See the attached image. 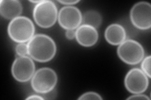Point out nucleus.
I'll list each match as a JSON object with an SVG mask.
<instances>
[{"label": "nucleus", "mask_w": 151, "mask_h": 100, "mask_svg": "<svg viewBox=\"0 0 151 100\" xmlns=\"http://www.w3.org/2000/svg\"><path fill=\"white\" fill-rule=\"evenodd\" d=\"M30 57L40 63H46L52 60L56 55L57 46L49 36L37 34L27 43Z\"/></svg>", "instance_id": "nucleus-1"}, {"label": "nucleus", "mask_w": 151, "mask_h": 100, "mask_svg": "<svg viewBox=\"0 0 151 100\" xmlns=\"http://www.w3.org/2000/svg\"><path fill=\"white\" fill-rule=\"evenodd\" d=\"M35 31L34 23L30 18L23 16L14 18L8 26L9 37L18 43L29 41L35 35Z\"/></svg>", "instance_id": "nucleus-2"}, {"label": "nucleus", "mask_w": 151, "mask_h": 100, "mask_svg": "<svg viewBox=\"0 0 151 100\" xmlns=\"http://www.w3.org/2000/svg\"><path fill=\"white\" fill-rule=\"evenodd\" d=\"M58 7L54 1L44 0L35 5L33 17L38 26L42 28H49L58 20Z\"/></svg>", "instance_id": "nucleus-3"}, {"label": "nucleus", "mask_w": 151, "mask_h": 100, "mask_svg": "<svg viewBox=\"0 0 151 100\" xmlns=\"http://www.w3.org/2000/svg\"><path fill=\"white\" fill-rule=\"evenodd\" d=\"M58 80V75L54 70L44 67L35 71L31 79V86L35 92L47 94L54 89Z\"/></svg>", "instance_id": "nucleus-4"}, {"label": "nucleus", "mask_w": 151, "mask_h": 100, "mask_svg": "<svg viewBox=\"0 0 151 100\" xmlns=\"http://www.w3.org/2000/svg\"><path fill=\"white\" fill-rule=\"evenodd\" d=\"M117 55L125 63L135 65L140 63L144 58L145 51L140 43L132 39H126L119 45Z\"/></svg>", "instance_id": "nucleus-5"}, {"label": "nucleus", "mask_w": 151, "mask_h": 100, "mask_svg": "<svg viewBox=\"0 0 151 100\" xmlns=\"http://www.w3.org/2000/svg\"><path fill=\"white\" fill-rule=\"evenodd\" d=\"M35 73V65L30 56H18L12 66V74L17 82L24 83L30 80Z\"/></svg>", "instance_id": "nucleus-6"}, {"label": "nucleus", "mask_w": 151, "mask_h": 100, "mask_svg": "<svg viewBox=\"0 0 151 100\" xmlns=\"http://www.w3.org/2000/svg\"><path fill=\"white\" fill-rule=\"evenodd\" d=\"M130 21L140 30H147L151 27V5L146 1H140L132 6L130 12Z\"/></svg>", "instance_id": "nucleus-7"}, {"label": "nucleus", "mask_w": 151, "mask_h": 100, "mask_svg": "<svg viewBox=\"0 0 151 100\" xmlns=\"http://www.w3.org/2000/svg\"><path fill=\"white\" fill-rule=\"evenodd\" d=\"M124 84L128 91L132 94L145 92L149 87V78L141 69L134 68L127 73Z\"/></svg>", "instance_id": "nucleus-8"}, {"label": "nucleus", "mask_w": 151, "mask_h": 100, "mask_svg": "<svg viewBox=\"0 0 151 100\" xmlns=\"http://www.w3.org/2000/svg\"><path fill=\"white\" fill-rule=\"evenodd\" d=\"M59 25L65 30H74L82 25L83 15L79 9L73 6H65L58 13Z\"/></svg>", "instance_id": "nucleus-9"}, {"label": "nucleus", "mask_w": 151, "mask_h": 100, "mask_svg": "<svg viewBox=\"0 0 151 100\" xmlns=\"http://www.w3.org/2000/svg\"><path fill=\"white\" fill-rule=\"evenodd\" d=\"M99 38L97 29L92 26L82 24L76 30V39L84 47H91L96 44Z\"/></svg>", "instance_id": "nucleus-10"}, {"label": "nucleus", "mask_w": 151, "mask_h": 100, "mask_svg": "<svg viewBox=\"0 0 151 100\" xmlns=\"http://www.w3.org/2000/svg\"><path fill=\"white\" fill-rule=\"evenodd\" d=\"M22 11V4L18 0H1L0 1V15L6 20H12L20 16Z\"/></svg>", "instance_id": "nucleus-11"}, {"label": "nucleus", "mask_w": 151, "mask_h": 100, "mask_svg": "<svg viewBox=\"0 0 151 100\" xmlns=\"http://www.w3.org/2000/svg\"><path fill=\"white\" fill-rule=\"evenodd\" d=\"M105 38L106 41L111 45H119L127 38L126 30L120 24H111L106 28Z\"/></svg>", "instance_id": "nucleus-12"}, {"label": "nucleus", "mask_w": 151, "mask_h": 100, "mask_svg": "<svg viewBox=\"0 0 151 100\" xmlns=\"http://www.w3.org/2000/svg\"><path fill=\"white\" fill-rule=\"evenodd\" d=\"M101 15L96 10H88L83 15L82 24L92 26L97 29L101 26Z\"/></svg>", "instance_id": "nucleus-13"}, {"label": "nucleus", "mask_w": 151, "mask_h": 100, "mask_svg": "<svg viewBox=\"0 0 151 100\" xmlns=\"http://www.w3.org/2000/svg\"><path fill=\"white\" fill-rule=\"evenodd\" d=\"M150 61H151V56L149 55L145 57L144 59L142 60L141 63V70L147 76L148 78L151 77L150 74Z\"/></svg>", "instance_id": "nucleus-14"}, {"label": "nucleus", "mask_w": 151, "mask_h": 100, "mask_svg": "<svg viewBox=\"0 0 151 100\" xmlns=\"http://www.w3.org/2000/svg\"><path fill=\"white\" fill-rule=\"evenodd\" d=\"M79 100H87V99H94V100H102L103 98L101 96L100 94L96 92L89 91L86 92L82 95H81L79 98Z\"/></svg>", "instance_id": "nucleus-15"}, {"label": "nucleus", "mask_w": 151, "mask_h": 100, "mask_svg": "<svg viewBox=\"0 0 151 100\" xmlns=\"http://www.w3.org/2000/svg\"><path fill=\"white\" fill-rule=\"evenodd\" d=\"M16 53L18 56H23L28 55V46L25 43H18L15 47Z\"/></svg>", "instance_id": "nucleus-16"}, {"label": "nucleus", "mask_w": 151, "mask_h": 100, "mask_svg": "<svg viewBox=\"0 0 151 100\" xmlns=\"http://www.w3.org/2000/svg\"><path fill=\"white\" fill-rule=\"evenodd\" d=\"M127 99H147L150 100V98L145 94H143L142 93L139 94H134V95H132V96L127 98Z\"/></svg>", "instance_id": "nucleus-17"}, {"label": "nucleus", "mask_w": 151, "mask_h": 100, "mask_svg": "<svg viewBox=\"0 0 151 100\" xmlns=\"http://www.w3.org/2000/svg\"><path fill=\"white\" fill-rule=\"evenodd\" d=\"M65 36L68 40H73L76 38V31L75 30H66Z\"/></svg>", "instance_id": "nucleus-18"}, {"label": "nucleus", "mask_w": 151, "mask_h": 100, "mask_svg": "<svg viewBox=\"0 0 151 100\" xmlns=\"http://www.w3.org/2000/svg\"><path fill=\"white\" fill-rule=\"evenodd\" d=\"M58 2L60 3V4H64V5L72 6L78 3L79 1V0H77V1H58Z\"/></svg>", "instance_id": "nucleus-19"}, {"label": "nucleus", "mask_w": 151, "mask_h": 100, "mask_svg": "<svg viewBox=\"0 0 151 100\" xmlns=\"http://www.w3.org/2000/svg\"><path fill=\"white\" fill-rule=\"evenodd\" d=\"M27 100L28 99H35V100H44V98L40 96V95L38 94H32L30 95L29 96L26 98Z\"/></svg>", "instance_id": "nucleus-20"}, {"label": "nucleus", "mask_w": 151, "mask_h": 100, "mask_svg": "<svg viewBox=\"0 0 151 100\" xmlns=\"http://www.w3.org/2000/svg\"><path fill=\"white\" fill-rule=\"evenodd\" d=\"M30 2L33 3H35V4H37L39 3H40V1H30Z\"/></svg>", "instance_id": "nucleus-21"}]
</instances>
